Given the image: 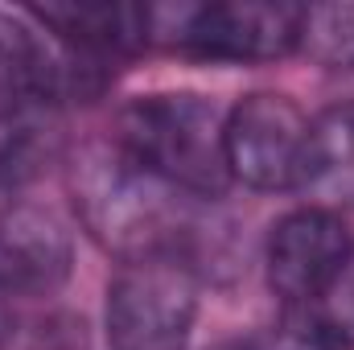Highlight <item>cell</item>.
Here are the masks:
<instances>
[{
    "label": "cell",
    "instance_id": "obj_10",
    "mask_svg": "<svg viewBox=\"0 0 354 350\" xmlns=\"http://www.w3.org/2000/svg\"><path fill=\"white\" fill-rule=\"evenodd\" d=\"M297 50L326 71H354V0L301 8Z\"/></svg>",
    "mask_w": 354,
    "mask_h": 350
},
{
    "label": "cell",
    "instance_id": "obj_13",
    "mask_svg": "<svg viewBox=\"0 0 354 350\" xmlns=\"http://www.w3.org/2000/svg\"><path fill=\"white\" fill-rule=\"evenodd\" d=\"M330 322H334V330L346 338L354 347V252H351V260H346V268L338 272V280L322 293V301H313Z\"/></svg>",
    "mask_w": 354,
    "mask_h": 350
},
{
    "label": "cell",
    "instance_id": "obj_8",
    "mask_svg": "<svg viewBox=\"0 0 354 350\" xmlns=\"http://www.w3.org/2000/svg\"><path fill=\"white\" fill-rule=\"evenodd\" d=\"M71 227L41 202H8L0 210V293L50 297L71 280Z\"/></svg>",
    "mask_w": 354,
    "mask_h": 350
},
{
    "label": "cell",
    "instance_id": "obj_6",
    "mask_svg": "<svg viewBox=\"0 0 354 350\" xmlns=\"http://www.w3.org/2000/svg\"><path fill=\"white\" fill-rule=\"evenodd\" d=\"M309 116L280 91H256L227 116L231 181L252 190H297Z\"/></svg>",
    "mask_w": 354,
    "mask_h": 350
},
{
    "label": "cell",
    "instance_id": "obj_4",
    "mask_svg": "<svg viewBox=\"0 0 354 350\" xmlns=\"http://www.w3.org/2000/svg\"><path fill=\"white\" fill-rule=\"evenodd\" d=\"M198 317V272L177 256L128 260L107 284L111 350H185Z\"/></svg>",
    "mask_w": 354,
    "mask_h": 350
},
{
    "label": "cell",
    "instance_id": "obj_5",
    "mask_svg": "<svg viewBox=\"0 0 354 350\" xmlns=\"http://www.w3.org/2000/svg\"><path fill=\"white\" fill-rule=\"evenodd\" d=\"M107 87V71L87 54L0 12V120H21L37 103L91 99Z\"/></svg>",
    "mask_w": 354,
    "mask_h": 350
},
{
    "label": "cell",
    "instance_id": "obj_11",
    "mask_svg": "<svg viewBox=\"0 0 354 350\" xmlns=\"http://www.w3.org/2000/svg\"><path fill=\"white\" fill-rule=\"evenodd\" d=\"M252 350H351V342L309 301V305H284L264 334L252 338Z\"/></svg>",
    "mask_w": 354,
    "mask_h": 350
},
{
    "label": "cell",
    "instance_id": "obj_1",
    "mask_svg": "<svg viewBox=\"0 0 354 350\" xmlns=\"http://www.w3.org/2000/svg\"><path fill=\"white\" fill-rule=\"evenodd\" d=\"M66 185L87 235L120 256V264L177 256L194 268V239L206 231L194 198L136 165L115 140L83 145L71 161Z\"/></svg>",
    "mask_w": 354,
    "mask_h": 350
},
{
    "label": "cell",
    "instance_id": "obj_3",
    "mask_svg": "<svg viewBox=\"0 0 354 350\" xmlns=\"http://www.w3.org/2000/svg\"><path fill=\"white\" fill-rule=\"evenodd\" d=\"M149 46L206 62H272L297 50L301 4L218 0V4H145Z\"/></svg>",
    "mask_w": 354,
    "mask_h": 350
},
{
    "label": "cell",
    "instance_id": "obj_2",
    "mask_svg": "<svg viewBox=\"0 0 354 350\" xmlns=\"http://www.w3.org/2000/svg\"><path fill=\"white\" fill-rule=\"evenodd\" d=\"M111 140L189 198H218L231 185L227 116L194 91H157L124 103Z\"/></svg>",
    "mask_w": 354,
    "mask_h": 350
},
{
    "label": "cell",
    "instance_id": "obj_14",
    "mask_svg": "<svg viewBox=\"0 0 354 350\" xmlns=\"http://www.w3.org/2000/svg\"><path fill=\"white\" fill-rule=\"evenodd\" d=\"M4 326H8V322H4V305H0V338H4Z\"/></svg>",
    "mask_w": 354,
    "mask_h": 350
},
{
    "label": "cell",
    "instance_id": "obj_7",
    "mask_svg": "<svg viewBox=\"0 0 354 350\" xmlns=\"http://www.w3.org/2000/svg\"><path fill=\"white\" fill-rule=\"evenodd\" d=\"M351 252V231L334 210H317V206L292 210L268 235V284L284 305L322 301V293L346 268Z\"/></svg>",
    "mask_w": 354,
    "mask_h": 350
},
{
    "label": "cell",
    "instance_id": "obj_9",
    "mask_svg": "<svg viewBox=\"0 0 354 350\" xmlns=\"http://www.w3.org/2000/svg\"><path fill=\"white\" fill-rule=\"evenodd\" d=\"M297 194L317 210H354V99L309 120Z\"/></svg>",
    "mask_w": 354,
    "mask_h": 350
},
{
    "label": "cell",
    "instance_id": "obj_12",
    "mask_svg": "<svg viewBox=\"0 0 354 350\" xmlns=\"http://www.w3.org/2000/svg\"><path fill=\"white\" fill-rule=\"evenodd\" d=\"M37 165H41L37 128L25 120H0V190L21 185L25 177L37 174Z\"/></svg>",
    "mask_w": 354,
    "mask_h": 350
}]
</instances>
